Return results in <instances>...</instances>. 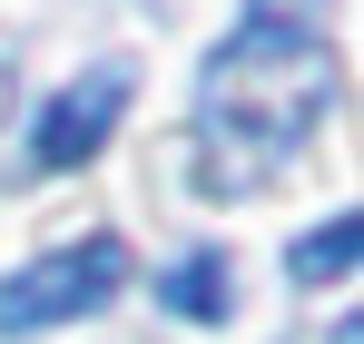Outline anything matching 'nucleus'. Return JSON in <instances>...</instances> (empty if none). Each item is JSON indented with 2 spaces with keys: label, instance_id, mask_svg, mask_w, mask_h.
<instances>
[{
  "label": "nucleus",
  "instance_id": "f257e3e1",
  "mask_svg": "<svg viewBox=\"0 0 364 344\" xmlns=\"http://www.w3.org/2000/svg\"><path fill=\"white\" fill-rule=\"evenodd\" d=\"M335 109V0H246V20L197 69L207 187L237 197L276 177Z\"/></svg>",
  "mask_w": 364,
  "mask_h": 344
},
{
  "label": "nucleus",
  "instance_id": "f03ea898",
  "mask_svg": "<svg viewBox=\"0 0 364 344\" xmlns=\"http://www.w3.org/2000/svg\"><path fill=\"white\" fill-rule=\"evenodd\" d=\"M109 295H128V236H79L60 256H30L20 276H0V335H50V325H79L99 315Z\"/></svg>",
  "mask_w": 364,
  "mask_h": 344
},
{
  "label": "nucleus",
  "instance_id": "7ed1b4c3",
  "mask_svg": "<svg viewBox=\"0 0 364 344\" xmlns=\"http://www.w3.org/2000/svg\"><path fill=\"white\" fill-rule=\"evenodd\" d=\"M128 99H138V59H89L79 79H60V89L40 99V118H30V168L40 177L89 168V158L119 138Z\"/></svg>",
  "mask_w": 364,
  "mask_h": 344
},
{
  "label": "nucleus",
  "instance_id": "20e7f679",
  "mask_svg": "<svg viewBox=\"0 0 364 344\" xmlns=\"http://www.w3.org/2000/svg\"><path fill=\"white\" fill-rule=\"evenodd\" d=\"M237 266H227V246H187L178 266L158 276V305L178 315V325H227V305H237Z\"/></svg>",
  "mask_w": 364,
  "mask_h": 344
},
{
  "label": "nucleus",
  "instance_id": "39448f33",
  "mask_svg": "<svg viewBox=\"0 0 364 344\" xmlns=\"http://www.w3.org/2000/svg\"><path fill=\"white\" fill-rule=\"evenodd\" d=\"M355 256H364V217H325L315 236H296V246H286V276H296V286H335Z\"/></svg>",
  "mask_w": 364,
  "mask_h": 344
},
{
  "label": "nucleus",
  "instance_id": "423d86ee",
  "mask_svg": "<svg viewBox=\"0 0 364 344\" xmlns=\"http://www.w3.org/2000/svg\"><path fill=\"white\" fill-rule=\"evenodd\" d=\"M0 109H10V59H0Z\"/></svg>",
  "mask_w": 364,
  "mask_h": 344
}]
</instances>
